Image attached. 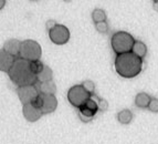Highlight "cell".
I'll use <instances>...</instances> for the list:
<instances>
[{"label":"cell","instance_id":"obj_7","mask_svg":"<svg viewBox=\"0 0 158 144\" xmlns=\"http://www.w3.org/2000/svg\"><path fill=\"white\" fill-rule=\"evenodd\" d=\"M49 38L54 45H65L70 40V30L63 24H56L52 30L49 31Z\"/></svg>","mask_w":158,"mask_h":144},{"label":"cell","instance_id":"obj_19","mask_svg":"<svg viewBox=\"0 0 158 144\" xmlns=\"http://www.w3.org/2000/svg\"><path fill=\"white\" fill-rule=\"evenodd\" d=\"M31 68H32V70H33V72L35 74H39L41 71L43 70V68H44V64H43L41 61H34V62H31Z\"/></svg>","mask_w":158,"mask_h":144},{"label":"cell","instance_id":"obj_12","mask_svg":"<svg viewBox=\"0 0 158 144\" xmlns=\"http://www.w3.org/2000/svg\"><path fill=\"white\" fill-rule=\"evenodd\" d=\"M37 89L39 91V93H43V94H52L54 95V93L56 92V83L53 81L49 82H39V84L37 85Z\"/></svg>","mask_w":158,"mask_h":144},{"label":"cell","instance_id":"obj_14","mask_svg":"<svg viewBox=\"0 0 158 144\" xmlns=\"http://www.w3.org/2000/svg\"><path fill=\"white\" fill-rule=\"evenodd\" d=\"M132 52L135 55H137L138 58L143 59L146 55V53H147V47H146V45L143 41H135L134 46H133Z\"/></svg>","mask_w":158,"mask_h":144},{"label":"cell","instance_id":"obj_21","mask_svg":"<svg viewBox=\"0 0 158 144\" xmlns=\"http://www.w3.org/2000/svg\"><path fill=\"white\" fill-rule=\"evenodd\" d=\"M95 28L100 33H106L108 31V24L106 21L104 22H98V24H95Z\"/></svg>","mask_w":158,"mask_h":144},{"label":"cell","instance_id":"obj_22","mask_svg":"<svg viewBox=\"0 0 158 144\" xmlns=\"http://www.w3.org/2000/svg\"><path fill=\"white\" fill-rule=\"evenodd\" d=\"M148 109H149V110L152 111V112L158 113V99H156V98L152 99V101H150L149 105H148Z\"/></svg>","mask_w":158,"mask_h":144},{"label":"cell","instance_id":"obj_5","mask_svg":"<svg viewBox=\"0 0 158 144\" xmlns=\"http://www.w3.org/2000/svg\"><path fill=\"white\" fill-rule=\"evenodd\" d=\"M91 95L86 90L83 88L82 84H77V85L71 86L68 91V100L73 107L80 109L81 107L85 104L87 100L90 99Z\"/></svg>","mask_w":158,"mask_h":144},{"label":"cell","instance_id":"obj_11","mask_svg":"<svg viewBox=\"0 0 158 144\" xmlns=\"http://www.w3.org/2000/svg\"><path fill=\"white\" fill-rule=\"evenodd\" d=\"M21 42L22 41H19L17 39H10L8 41L5 42V45H3V50L7 51L8 53H10L11 55L16 58L19 55L20 53V47H21Z\"/></svg>","mask_w":158,"mask_h":144},{"label":"cell","instance_id":"obj_2","mask_svg":"<svg viewBox=\"0 0 158 144\" xmlns=\"http://www.w3.org/2000/svg\"><path fill=\"white\" fill-rule=\"evenodd\" d=\"M115 70L123 78L132 79L140 73L143 69V60L133 52L118 55L115 58Z\"/></svg>","mask_w":158,"mask_h":144},{"label":"cell","instance_id":"obj_1","mask_svg":"<svg viewBox=\"0 0 158 144\" xmlns=\"http://www.w3.org/2000/svg\"><path fill=\"white\" fill-rule=\"evenodd\" d=\"M9 78L13 83L20 86L35 85L38 82V76L33 72L31 68V62L24 59H17L13 66L8 72Z\"/></svg>","mask_w":158,"mask_h":144},{"label":"cell","instance_id":"obj_17","mask_svg":"<svg viewBox=\"0 0 158 144\" xmlns=\"http://www.w3.org/2000/svg\"><path fill=\"white\" fill-rule=\"evenodd\" d=\"M106 12L103 9H95L92 12V19L95 24H98V22H104L106 21Z\"/></svg>","mask_w":158,"mask_h":144},{"label":"cell","instance_id":"obj_4","mask_svg":"<svg viewBox=\"0 0 158 144\" xmlns=\"http://www.w3.org/2000/svg\"><path fill=\"white\" fill-rule=\"evenodd\" d=\"M41 53H42V49L37 41L28 39L21 42L20 53H19L21 59L30 61V62L39 61V59L41 58Z\"/></svg>","mask_w":158,"mask_h":144},{"label":"cell","instance_id":"obj_6","mask_svg":"<svg viewBox=\"0 0 158 144\" xmlns=\"http://www.w3.org/2000/svg\"><path fill=\"white\" fill-rule=\"evenodd\" d=\"M32 104L40 109L43 114H49V113L56 111V107H58V100H56V95L40 93L37 99L32 102Z\"/></svg>","mask_w":158,"mask_h":144},{"label":"cell","instance_id":"obj_25","mask_svg":"<svg viewBox=\"0 0 158 144\" xmlns=\"http://www.w3.org/2000/svg\"><path fill=\"white\" fill-rule=\"evenodd\" d=\"M5 6H6V1H5V0H0V10H1V9L5 7Z\"/></svg>","mask_w":158,"mask_h":144},{"label":"cell","instance_id":"obj_20","mask_svg":"<svg viewBox=\"0 0 158 144\" xmlns=\"http://www.w3.org/2000/svg\"><path fill=\"white\" fill-rule=\"evenodd\" d=\"M82 85H83V88H84L85 90H86L90 94H92L93 92H94L95 90V84L93 81H91V80H86V81H84L83 83H82Z\"/></svg>","mask_w":158,"mask_h":144},{"label":"cell","instance_id":"obj_13","mask_svg":"<svg viewBox=\"0 0 158 144\" xmlns=\"http://www.w3.org/2000/svg\"><path fill=\"white\" fill-rule=\"evenodd\" d=\"M150 101H152V98L145 93V92H139L138 94H136L135 97V105L137 107H140V109H145L148 107Z\"/></svg>","mask_w":158,"mask_h":144},{"label":"cell","instance_id":"obj_24","mask_svg":"<svg viewBox=\"0 0 158 144\" xmlns=\"http://www.w3.org/2000/svg\"><path fill=\"white\" fill-rule=\"evenodd\" d=\"M56 22L54 20H49V21H47V29H48V31H50V30H52L54 27L56 26Z\"/></svg>","mask_w":158,"mask_h":144},{"label":"cell","instance_id":"obj_23","mask_svg":"<svg viewBox=\"0 0 158 144\" xmlns=\"http://www.w3.org/2000/svg\"><path fill=\"white\" fill-rule=\"evenodd\" d=\"M98 110L103 111V112L108 109L107 101H106V100H104V99H98Z\"/></svg>","mask_w":158,"mask_h":144},{"label":"cell","instance_id":"obj_15","mask_svg":"<svg viewBox=\"0 0 158 144\" xmlns=\"http://www.w3.org/2000/svg\"><path fill=\"white\" fill-rule=\"evenodd\" d=\"M117 120L122 124H129L133 120L132 111L128 110V109H124V110L119 111L117 113Z\"/></svg>","mask_w":158,"mask_h":144},{"label":"cell","instance_id":"obj_9","mask_svg":"<svg viewBox=\"0 0 158 144\" xmlns=\"http://www.w3.org/2000/svg\"><path fill=\"white\" fill-rule=\"evenodd\" d=\"M22 112H23V116L29 121V122H35L42 116L43 113L41 112L40 109L37 107H34L32 103H28L22 107Z\"/></svg>","mask_w":158,"mask_h":144},{"label":"cell","instance_id":"obj_10","mask_svg":"<svg viewBox=\"0 0 158 144\" xmlns=\"http://www.w3.org/2000/svg\"><path fill=\"white\" fill-rule=\"evenodd\" d=\"M17 59L10 53L5 51L3 49L0 50V71L2 72H9L11 67L13 66V63Z\"/></svg>","mask_w":158,"mask_h":144},{"label":"cell","instance_id":"obj_18","mask_svg":"<svg viewBox=\"0 0 158 144\" xmlns=\"http://www.w3.org/2000/svg\"><path fill=\"white\" fill-rule=\"evenodd\" d=\"M98 100H95V98L91 95L90 99H89V100L86 101V102H85L84 107H87V109H90V110H92L93 112H98Z\"/></svg>","mask_w":158,"mask_h":144},{"label":"cell","instance_id":"obj_3","mask_svg":"<svg viewBox=\"0 0 158 144\" xmlns=\"http://www.w3.org/2000/svg\"><path fill=\"white\" fill-rule=\"evenodd\" d=\"M135 41L134 38L126 31H117L112 36L111 38V46L112 49L116 55H124L127 52H132L133 46Z\"/></svg>","mask_w":158,"mask_h":144},{"label":"cell","instance_id":"obj_8","mask_svg":"<svg viewBox=\"0 0 158 144\" xmlns=\"http://www.w3.org/2000/svg\"><path fill=\"white\" fill-rule=\"evenodd\" d=\"M17 94L19 97V100L24 105V104H28V103L33 102L40 93L35 85H27V86H20V88H18L17 89Z\"/></svg>","mask_w":158,"mask_h":144},{"label":"cell","instance_id":"obj_16","mask_svg":"<svg viewBox=\"0 0 158 144\" xmlns=\"http://www.w3.org/2000/svg\"><path fill=\"white\" fill-rule=\"evenodd\" d=\"M52 78H53V72L52 70L50 69V67L44 66L43 70L38 74V82H49V81H52Z\"/></svg>","mask_w":158,"mask_h":144}]
</instances>
